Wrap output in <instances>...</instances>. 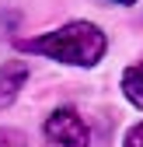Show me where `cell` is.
I'll return each instance as SVG.
<instances>
[{"mask_svg": "<svg viewBox=\"0 0 143 147\" xmlns=\"http://www.w3.org/2000/svg\"><path fill=\"white\" fill-rule=\"evenodd\" d=\"M21 53H35V56H49L70 67H94L105 49H108V35L91 21H70L56 32L35 35V39H17L14 42Z\"/></svg>", "mask_w": 143, "mask_h": 147, "instance_id": "6da1fadb", "label": "cell"}, {"mask_svg": "<svg viewBox=\"0 0 143 147\" xmlns=\"http://www.w3.org/2000/svg\"><path fill=\"white\" fill-rule=\"evenodd\" d=\"M122 95H126L136 109H143V60L122 70Z\"/></svg>", "mask_w": 143, "mask_h": 147, "instance_id": "277c9868", "label": "cell"}, {"mask_svg": "<svg viewBox=\"0 0 143 147\" xmlns=\"http://www.w3.org/2000/svg\"><path fill=\"white\" fill-rule=\"evenodd\" d=\"M122 147H143V123H136L133 130L126 133V144H122Z\"/></svg>", "mask_w": 143, "mask_h": 147, "instance_id": "8992f818", "label": "cell"}, {"mask_svg": "<svg viewBox=\"0 0 143 147\" xmlns=\"http://www.w3.org/2000/svg\"><path fill=\"white\" fill-rule=\"evenodd\" d=\"M0 147H28V140H25V133L21 130H0Z\"/></svg>", "mask_w": 143, "mask_h": 147, "instance_id": "5b68a950", "label": "cell"}, {"mask_svg": "<svg viewBox=\"0 0 143 147\" xmlns=\"http://www.w3.org/2000/svg\"><path fill=\"white\" fill-rule=\"evenodd\" d=\"M42 133H45L49 144H56V147H87V144H91V130H87V123L80 119L77 109H70V105L56 109V112L45 119Z\"/></svg>", "mask_w": 143, "mask_h": 147, "instance_id": "7a4b0ae2", "label": "cell"}, {"mask_svg": "<svg viewBox=\"0 0 143 147\" xmlns=\"http://www.w3.org/2000/svg\"><path fill=\"white\" fill-rule=\"evenodd\" d=\"M112 4H136V0H112Z\"/></svg>", "mask_w": 143, "mask_h": 147, "instance_id": "52a82bcc", "label": "cell"}, {"mask_svg": "<svg viewBox=\"0 0 143 147\" xmlns=\"http://www.w3.org/2000/svg\"><path fill=\"white\" fill-rule=\"evenodd\" d=\"M28 81V63L25 60H11L0 67V109L14 105V98L21 95V88Z\"/></svg>", "mask_w": 143, "mask_h": 147, "instance_id": "3957f363", "label": "cell"}]
</instances>
